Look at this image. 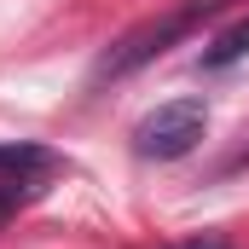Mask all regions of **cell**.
Here are the masks:
<instances>
[{
	"label": "cell",
	"mask_w": 249,
	"mask_h": 249,
	"mask_svg": "<svg viewBox=\"0 0 249 249\" xmlns=\"http://www.w3.org/2000/svg\"><path fill=\"white\" fill-rule=\"evenodd\" d=\"M226 6H238V0H180L168 18H151V23H139V29H127L122 41L105 53L99 64V75H133L139 64H151L157 53H168L174 41H186L191 29H203L209 18H220Z\"/></svg>",
	"instance_id": "obj_1"
},
{
	"label": "cell",
	"mask_w": 249,
	"mask_h": 249,
	"mask_svg": "<svg viewBox=\"0 0 249 249\" xmlns=\"http://www.w3.org/2000/svg\"><path fill=\"white\" fill-rule=\"evenodd\" d=\"M203 122H209L203 99H168V105H157L145 122L133 127V151L157 157V162H174V157H186L203 139Z\"/></svg>",
	"instance_id": "obj_2"
},
{
	"label": "cell",
	"mask_w": 249,
	"mask_h": 249,
	"mask_svg": "<svg viewBox=\"0 0 249 249\" xmlns=\"http://www.w3.org/2000/svg\"><path fill=\"white\" fill-rule=\"evenodd\" d=\"M244 53H249V18H238L232 29H220V35L203 47V64H209V70H226V64H238Z\"/></svg>",
	"instance_id": "obj_3"
},
{
	"label": "cell",
	"mask_w": 249,
	"mask_h": 249,
	"mask_svg": "<svg viewBox=\"0 0 249 249\" xmlns=\"http://www.w3.org/2000/svg\"><path fill=\"white\" fill-rule=\"evenodd\" d=\"M35 168H47V151H35V145H0V186L6 180H23Z\"/></svg>",
	"instance_id": "obj_4"
},
{
	"label": "cell",
	"mask_w": 249,
	"mask_h": 249,
	"mask_svg": "<svg viewBox=\"0 0 249 249\" xmlns=\"http://www.w3.org/2000/svg\"><path fill=\"white\" fill-rule=\"evenodd\" d=\"M168 249H232V244H226V232H191V238H180Z\"/></svg>",
	"instance_id": "obj_5"
}]
</instances>
